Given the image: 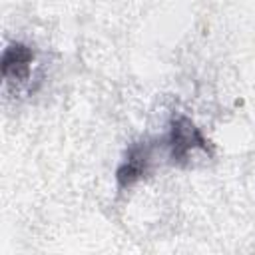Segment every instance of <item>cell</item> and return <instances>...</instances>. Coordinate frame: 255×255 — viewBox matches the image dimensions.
Segmentation results:
<instances>
[{
    "mask_svg": "<svg viewBox=\"0 0 255 255\" xmlns=\"http://www.w3.org/2000/svg\"><path fill=\"white\" fill-rule=\"evenodd\" d=\"M167 145L171 161L179 165L187 163L195 151L209 153V141L203 137L199 128L185 116H177L171 120Z\"/></svg>",
    "mask_w": 255,
    "mask_h": 255,
    "instance_id": "obj_1",
    "label": "cell"
},
{
    "mask_svg": "<svg viewBox=\"0 0 255 255\" xmlns=\"http://www.w3.org/2000/svg\"><path fill=\"white\" fill-rule=\"evenodd\" d=\"M34 50L22 42H12L2 52V76L8 82H26L32 72Z\"/></svg>",
    "mask_w": 255,
    "mask_h": 255,
    "instance_id": "obj_2",
    "label": "cell"
},
{
    "mask_svg": "<svg viewBox=\"0 0 255 255\" xmlns=\"http://www.w3.org/2000/svg\"><path fill=\"white\" fill-rule=\"evenodd\" d=\"M149 145L145 141H139V143H133L129 149H128V155L124 159V163L118 167L116 171V179H118V185L120 187H129L133 185L137 179H141L147 171V165H149Z\"/></svg>",
    "mask_w": 255,
    "mask_h": 255,
    "instance_id": "obj_3",
    "label": "cell"
}]
</instances>
